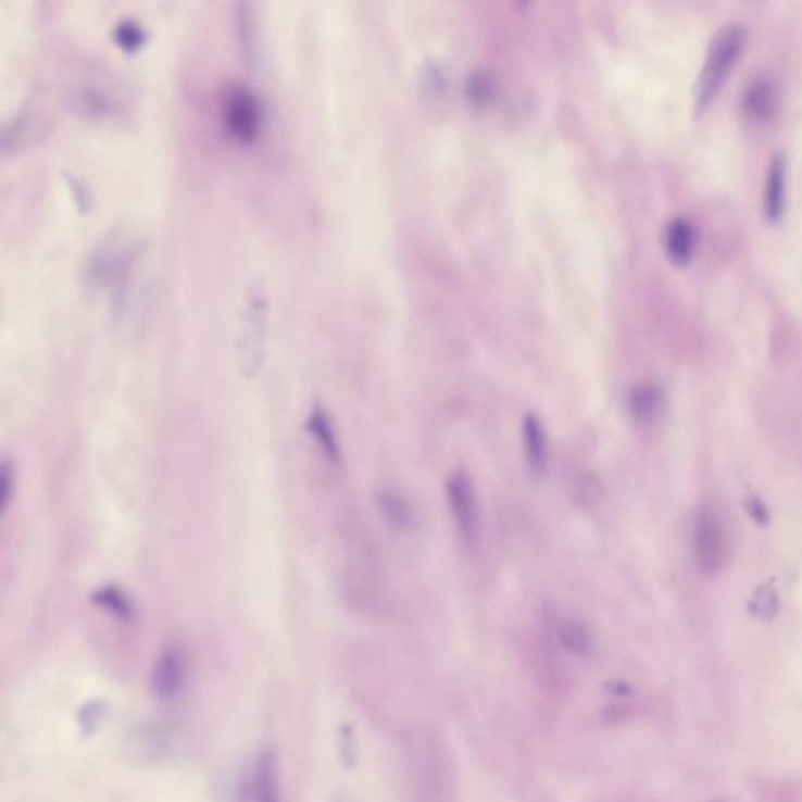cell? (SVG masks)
I'll use <instances>...</instances> for the list:
<instances>
[{
	"instance_id": "14",
	"label": "cell",
	"mask_w": 802,
	"mask_h": 802,
	"mask_svg": "<svg viewBox=\"0 0 802 802\" xmlns=\"http://www.w3.org/2000/svg\"><path fill=\"white\" fill-rule=\"evenodd\" d=\"M96 605L109 612L110 615L120 619H130L134 616L133 601L116 587H102L96 589L91 596Z\"/></svg>"
},
{
	"instance_id": "11",
	"label": "cell",
	"mask_w": 802,
	"mask_h": 802,
	"mask_svg": "<svg viewBox=\"0 0 802 802\" xmlns=\"http://www.w3.org/2000/svg\"><path fill=\"white\" fill-rule=\"evenodd\" d=\"M627 406L631 418L642 427H648L659 417L663 408L662 389L655 385H638L630 390Z\"/></svg>"
},
{
	"instance_id": "6",
	"label": "cell",
	"mask_w": 802,
	"mask_h": 802,
	"mask_svg": "<svg viewBox=\"0 0 802 802\" xmlns=\"http://www.w3.org/2000/svg\"><path fill=\"white\" fill-rule=\"evenodd\" d=\"M522 436H524V450L528 467L536 477H542L548 471L549 446L548 435H546V429L542 427L538 415L534 413L525 414L524 422H522Z\"/></svg>"
},
{
	"instance_id": "18",
	"label": "cell",
	"mask_w": 802,
	"mask_h": 802,
	"mask_svg": "<svg viewBox=\"0 0 802 802\" xmlns=\"http://www.w3.org/2000/svg\"><path fill=\"white\" fill-rule=\"evenodd\" d=\"M13 468L9 463L0 466V510H7L12 499Z\"/></svg>"
},
{
	"instance_id": "7",
	"label": "cell",
	"mask_w": 802,
	"mask_h": 802,
	"mask_svg": "<svg viewBox=\"0 0 802 802\" xmlns=\"http://www.w3.org/2000/svg\"><path fill=\"white\" fill-rule=\"evenodd\" d=\"M787 162L782 154H776L769 163L766 176L765 193H763V214L766 222L779 223L786 205Z\"/></svg>"
},
{
	"instance_id": "15",
	"label": "cell",
	"mask_w": 802,
	"mask_h": 802,
	"mask_svg": "<svg viewBox=\"0 0 802 802\" xmlns=\"http://www.w3.org/2000/svg\"><path fill=\"white\" fill-rule=\"evenodd\" d=\"M258 802H279L278 789L275 786V769L270 757L262 761L259 769Z\"/></svg>"
},
{
	"instance_id": "13",
	"label": "cell",
	"mask_w": 802,
	"mask_h": 802,
	"mask_svg": "<svg viewBox=\"0 0 802 802\" xmlns=\"http://www.w3.org/2000/svg\"><path fill=\"white\" fill-rule=\"evenodd\" d=\"M559 640L569 654L587 659L592 652V637L588 627L577 619H564L559 627Z\"/></svg>"
},
{
	"instance_id": "3",
	"label": "cell",
	"mask_w": 802,
	"mask_h": 802,
	"mask_svg": "<svg viewBox=\"0 0 802 802\" xmlns=\"http://www.w3.org/2000/svg\"><path fill=\"white\" fill-rule=\"evenodd\" d=\"M447 499L461 541L475 548L480 539V506L474 481L464 468H456L447 480Z\"/></svg>"
},
{
	"instance_id": "1",
	"label": "cell",
	"mask_w": 802,
	"mask_h": 802,
	"mask_svg": "<svg viewBox=\"0 0 802 802\" xmlns=\"http://www.w3.org/2000/svg\"><path fill=\"white\" fill-rule=\"evenodd\" d=\"M747 41L748 28L744 24H726L716 32L715 37L710 41L704 65L696 80V115H704L712 102L722 93L724 84L729 79L730 71L740 59Z\"/></svg>"
},
{
	"instance_id": "4",
	"label": "cell",
	"mask_w": 802,
	"mask_h": 802,
	"mask_svg": "<svg viewBox=\"0 0 802 802\" xmlns=\"http://www.w3.org/2000/svg\"><path fill=\"white\" fill-rule=\"evenodd\" d=\"M223 115L226 127L237 140L251 143L258 137L261 130V105L243 85L228 88L223 102Z\"/></svg>"
},
{
	"instance_id": "9",
	"label": "cell",
	"mask_w": 802,
	"mask_h": 802,
	"mask_svg": "<svg viewBox=\"0 0 802 802\" xmlns=\"http://www.w3.org/2000/svg\"><path fill=\"white\" fill-rule=\"evenodd\" d=\"M777 93L772 80L757 79L749 85L743 98V112L749 120L768 121L776 115Z\"/></svg>"
},
{
	"instance_id": "12",
	"label": "cell",
	"mask_w": 802,
	"mask_h": 802,
	"mask_svg": "<svg viewBox=\"0 0 802 802\" xmlns=\"http://www.w3.org/2000/svg\"><path fill=\"white\" fill-rule=\"evenodd\" d=\"M308 431L311 433L312 438H315V441L321 446L323 453H325L329 460H340V447L339 442H337L335 428H333L328 414H326L325 410H323L322 406H318V404H315V406L312 408L311 414H309Z\"/></svg>"
},
{
	"instance_id": "8",
	"label": "cell",
	"mask_w": 802,
	"mask_h": 802,
	"mask_svg": "<svg viewBox=\"0 0 802 802\" xmlns=\"http://www.w3.org/2000/svg\"><path fill=\"white\" fill-rule=\"evenodd\" d=\"M694 247V226L688 220L674 218L665 230V250L669 261L677 267H685L693 258Z\"/></svg>"
},
{
	"instance_id": "16",
	"label": "cell",
	"mask_w": 802,
	"mask_h": 802,
	"mask_svg": "<svg viewBox=\"0 0 802 802\" xmlns=\"http://www.w3.org/2000/svg\"><path fill=\"white\" fill-rule=\"evenodd\" d=\"M751 610L762 619H772L777 612V596L772 587H761L752 596Z\"/></svg>"
},
{
	"instance_id": "10",
	"label": "cell",
	"mask_w": 802,
	"mask_h": 802,
	"mask_svg": "<svg viewBox=\"0 0 802 802\" xmlns=\"http://www.w3.org/2000/svg\"><path fill=\"white\" fill-rule=\"evenodd\" d=\"M378 509L381 511L383 519L392 530L399 534L413 531L415 527L414 510L410 502L393 489H385L378 494Z\"/></svg>"
},
{
	"instance_id": "19",
	"label": "cell",
	"mask_w": 802,
	"mask_h": 802,
	"mask_svg": "<svg viewBox=\"0 0 802 802\" xmlns=\"http://www.w3.org/2000/svg\"><path fill=\"white\" fill-rule=\"evenodd\" d=\"M747 510L751 519L757 522L759 525H766L769 522L768 509L759 497L752 496L747 500Z\"/></svg>"
},
{
	"instance_id": "2",
	"label": "cell",
	"mask_w": 802,
	"mask_h": 802,
	"mask_svg": "<svg viewBox=\"0 0 802 802\" xmlns=\"http://www.w3.org/2000/svg\"><path fill=\"white\" fill-rule=\"evenodd\" d=\"M693 555L698 569L704 575L722 573L729 560V536L719 510L704 503L696 516Z\"/></svg>"
},
{
	"instance_id": "17",
	"label": "cell",
	"mask_w": 802,
	"mask_h": 802,
	"mask_svg": "<svg viewBox=\"0 0 802 802\" xmlns=\"http://www.w3.org/2000/svg\"><path fill=\"white\" fill-rule=\"evenodd\" d=\"M115 35L116 41H118L124 49H129V51H134V49L138 48V46L141 45V41L145 40V35L143 32H141V28L137 27V24L133 23L120 24L118 28H116Z\"/></svg>"
},
{
	"instance_id": "5",
	"label": "cell",
	"mask_w": 802,
	"mask_h": 802,
	"mask_svg": "<svg viewBox=\"0 0 802 802\" xmlns=\"http://www.w3.org/2000/svg\"><path fill=\"white\" fill-rule=\"evenodd\" d=\"M186 680V659L183 651L176 646L166 648L159 656L154 671L155 693L163 699L173 698L179 693Z\"/></svg>"
}]
</instances>
